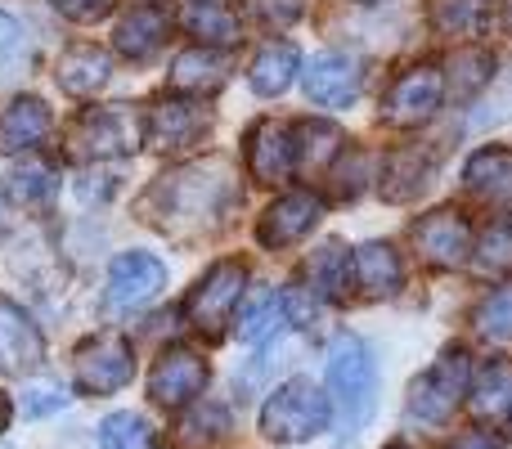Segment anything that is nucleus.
I'll use <instances>...</instances> for the list:
<instances>
[{
	"mask_svg": "<svg viewBox=\"0 0 512 449\" xmlns=\"http://www.w3.org/2000/svg\"><path fill=\"white\" fill-rule=\"evenodd\" d=\"M283 324V297L274 288H256L239 310V337L243 342H270Z\"/></svg>",
	"mask_w": 512,
	"mask_h": 449,
	"instance_id": "nucleus-31",
	"label": "nucleus"
},
{
	"mask_svg": "<svg viewBox=\"0 0 512 449\" xmlns=\"http://www.w3.org/2000/svg\"><path fill=\"white\" fill-rule=\"evenodd\" d=\"M306 283L319 301H346L355 283V256L346 252L342 238H328L324 247H315V256L306 261Z\"/></svg>",
	"mask_w": 512,
	"mask_h": 449,
	"instance_id": "nucleus-19",
	"label": "nucleus"
},
{
	"mask_svg": "<svg viewBox=\"0 0 512 449\" xmlns=\"http://www.w3.org/2000/svg\"><path fill=\"white\" fill-rule=\"evenodd\" d=\"M140 144H144V117L126 104L86 108V113L72 122V135H68V153L77 162L122 158V153H135Z\"/></svg>",
	"mask_w": 512,
	"mask_h": 449,
	"instance_id": "nucleus-4",
	"label": "nucleus"
},
{
	"mask_svg": "<svg viewBox=\"0 0 512 449\" xmlns=\"http://www.w3.org/2000/svg\"><path fill=\"white\" fill-rule=\"evenodd\" d=\"M185 27L189 36H198L203 45H216V50H230V45L243 41V23L225 0H185Z\"/></svg>",
	"mask_w": 512,
	"mask_h": 449,
	"instance_id": "nucleus-25",
	"label": "nucleus"
},
{
	"mask_svg": "<svg viewBox=\"0 0 512 449\" xmlns=\"http://www.w3.org/2000/svg\"><path fill=\"white\" fill-rule=\"evenodd\" d=\"M171 36V5L167 0H144V5H131L117 23V54L122 59H153V54L167 45Z\"/></svg>",
	"mask_w": 512,
	"mask_h": 449,
	"instance_id": "nucleus-17",
	"label": "nucleus"
},
{
	"mask_svg": "<svg viewBox=\"0 0 512 449\" xmlns=\"http://www.w3.org/2000/svg\"><path fill=\"white\" fill-rule=\"evenodd\" d=\"M297 68H301L297 45H292V41H270L261 54H256L248 81H252V90L261 99H274V95H283V90L297 81Z\"/></svg>",
	"mask_w": 512,
	"mask_h": 449,
	"instance_id": "nucleus-29",
	"label": "nucleus"
},
{
	"mask_svg": "<svg viewBox=\"0 0 512 449\" xmlns=\"http://www.w3.org/2000/svg\"><path fill=\"white\" fill-rule=\"evenodd\" d=\"M9 418H14V405H9V400L0 396V432H5V427H9Z\"/></svg>",
	"mask_w": 512,
	"mask_h": 449,
	"instance_id": "nucleus-43",
	"label": "nucleus"
},
{
	"mask_svg": "<svg viewBox=\"0 0 512 449\" xmlns=\"http://www.w3.org/2000/svg\"><path fill=\"white\" fill-rule=\"evenodd\" d=\"M45 364L41 324L18 301L0 297V378H23Z\"/></svg>",
	"mask_w": 512,
	"mask_h": 449,
	"instance_id": "nucleus-12",
	"label": "nucleus"
},
{
	"mask_svg": "<svg viewBox=\"0 0 512 449\" xmlns=\"http://www.w3.org/2000/svg\"><path fill=\"white\" fill-rule=\"evenodd\" d=\"M450 449H499V436L481 427V432H463V436H459V441H454Z\"/></svg>",
	"mask_w": 512,
	"mask_h": 449,
	"instance_id": "nucleus-42",
	"label": "nucleus"
},
{
	"mask_svg": "<svg viewBox=\"0 0 512 449\" xmlns=\"http://www.w3.org/2000/svg\"><path fill=\"white\" fill-rule=\"evenodd\" d=\"M18 45H23V27H18L9 14H0V68L18 54Z\"/></svg>",
	"mask_w": 512,
	"mask_h": 449,
	"instance_id": "nucleus-41",
	"label": "nucleus"
},
{
	"mask_svg": "<svg viewBox=\"0 0 512 449\" xmlns=\"http://www.w3.org/2000/svg\"><path fill=\"white\" fill-rule=\"evenodd\" d=\"M54 117L45 108V99L36 95H18L14 104L0 113V153H27L50 135Z\"/></svg>",
	"mask_w": 512,
	"mask_h": 449,
	"instance_id": "nucleus-21",
	"label": "nucleus"
},
{
	"mask_svg": "<svg viewBox=\"0 0 512 449\" xmlns=\"http://www.w3.org/2000/svg\"><path fill=\"white\" fill-rule=\"evenodd\" d=\"M468 387H472V360L463 346H450V351H441V360L409 387L405 409L414 423H450V418L459 414V405L468 400Z\"/></svg>",
	"mask_w": 512,
	"mask_h": 449,
	"instance_id": "nucleus-5",
	"label": "nucleus"
},
{
	"mask_svg": "<svg viewBox=\"0 0 512 449\" xmlns=\"http://www.w3.org/2000/svg\"><path fill=\"white\" fill-rule=\"evenodd\" d=\"M468 405H472V414H477L481 423L512 418V369L504 360H490L481 373H472Z\"/></svg>",
	"mask_w": 512,
	"mask_h": 449,
	"instance_id": "nucleus-26",
	"label": "nucleus"
},
{
	"mask_svg": "<svg viewBox=\"0 0 512 449\" xmlns=\"http://www.w3.org/2000/svg\"><path fill=\"white\" fill-rule=\"evenodd\" d=\"M243 283H248V265L230 261V256L216 261L212 270L194 283V292H189V301H185L189 324L207 337H221L225 324H230V315H234V306L243 301Z\"/></svg>",
	"mask_w": 512,
	"mask_h": 449,
	"instance_id": "nucleus-6",
	"label": "nucleus"
},
{
	"mask_svg": "<svg viewBox=\"0 0 512 449\" xmlns=\"http://www.w3.org/2000/svg\"><path fill=\"white\" fill-rule=\"evenodd\" d=\"M99 449H153V427L140 414H108L99 423Z\"/></svg>",
	"mask_w": 512,
	"mask_h": 449,
	"instance_id": "nucleus-33",
	"label": "nucleus"
},
{
	"mask_svg": "<svg viewBox=\"0 0 512 449\" xmlns=\"http://www.w3.org/2000/svg\"><path fill=\"white\" fill-rule=\"evenodd\" d=\"M207 131H212V108L198 99H162L144 117V140L158 153L194 149L198 140H207Z\"/></svg>",
	"mask_w": 512,
	"mask_h": 449,
	"instance_id": "nucleus-9",
	"label": "nucleus"
},
{
	"mask_svg": "<svg viewBox=\"0 0 512 449\" xmlns=\"http://www.w3.org/2000/svg\"><path fill=\"white\" fill-rule=\"evenodd\" d=\"M135 378V351L126 337L99 333L77 351V387L81 396H117Z\"/></svg>",
	"mask_w": 512,
	"mask_h": 449,
	"instance_id": "nucleus-7",
	"label": "nucleus"
},
{
	"mask_svg": "<svg viewBox=\"0 0 512 449\" xmlns=\"http://www.w3.org/2000/svg\"><path fill=\"white\" fill-rule=\"evenodd\" d=\"M454 68H463V81H454V95H459V99H472V95H477V90L490 81V72H495V54L481 50V45H468V50H459Z\"/></svg>",
	"mask_w": 512,
	"mask_h": 449,
	"instance_id": "nucleus-35",
	"label": "nucleus"
},
{
	"mask_svg": "<svg viewBox=\"0 0 512 449\" xmlns=\"http://www.w3.org/2000/svg\"><path fill=\"white\" fill-rule=\"evenodd\" d=\"M441 99H445V77H441V72L427 68V63H418V68H405L387 86V95H382V122L400 126V131H409V126H423L427 117L441 108Z\"/></svg>",
	"mask_w": 512,
	"mask_h": 449,
	"instance_id": "nucleus-8",
	"label": "nucleus"
},
{
	"mask_svg": "<svg viewBox=\"0 0 512 449\" xmlns=\"http://www.w3.org/2000/svg\"><path fill=\"white\" fill-rule=\"evenodd\" d=\"M463 189L495 216H512V144H486L463 167Z\"/></svg>",
	"mask_w": 512,
	"mask_h": 449,
	"instance_id": "nucleus-15",
	"label": "nucleus"
},
{
	"mask_svg": "<svg viewBox=\"0 0 512 449\" xmlns=\"http://www.w3.org/2000/svg\"><path fill=\"white\" fill-rule=\"evenodd\" d=\"M23 414H32V418H45V414H59L63 405H68V396H63V387L59 382H32V387L23 391Z\"/></svg>",
	"mask_w": 512,
	"mask_h": 449,
	"instance_id": "nucleus-38",
	"label": "nucleus"
},
{
	"mask_svg": "<svg viewBox=\"0 0 512 449\" xmlns=\"http://www.w3.org/2000/svg\"><path fill=\"white\" fill-rule=\"evenodd\" d=\"M225 432H230V409H221V405H198V400H194V414L180 423V445H189V449L212 445V441H221Z\"/></svg>",
	"mask_w": 512,
	"mask_h": 449,
	"instance_id": "nucleus-34",
	"label": "nucleus"
},
{
	"mask_svg": "<svg viewBox=\"0 0 512 449\" xmlns=\"http://www.w3.org/2000/svg\"><path fill=\"white\" fill-rule=\"evenodd\" d=\"M297 167V149H292V126L283 122H256L248 131V171L261 185H283Z\"/></svg>",
	"mask_w": 512,
	"mask_h": 449,
	"instance_id": "nucleus-18",
	"label": "nucleus"
},
{
	"mask_svg": "<svg viewBox=\"0 0 512 449\" xmlns=\"http://www.w3.org/2000/svg\"><path fill=\"white\" fill-rule=\"evenodd\" d=\"M405 283V265H400V252L391 243H364L355 247V288L369 301H387L400 292Z\"/></svg>",
	"mask_w": 512,
	"mask_h": 449,
	"instance_id": "nucleus-20",
	"label": "nucleus"
},
{
	"mask_svg": "<svg viewBox=\"0 0 512 449\" xmlns=\"http://www.w3.org/2000/svg\"><path fill=\"white\" fill-rule=\"evenodd\" d=\"M239 203V185L225 162H189L167 176H158L140 198V216L149 225L167 229L171 238H194L225 225L230 207Z\"/></svg>",
	"mask_w": 512,
	"mask_h": 449,
	"instance_id": "nucleus-1",
	"label": "nucleus"
},
{
	"mask_svg": "<svg viewBox=\"0 0 512 449\" xmlns=\"http://www.w3.org/2000/svg\"><path fill=\"white\" fill-rule=\"evenodd\" d=\"M5 194H9V203L23 207V212H41V207H50L54 194H59V171L41 158H27L9 171Z\"/></svg>",
	"mask_w": 512,
	"mask_h": 449,
	"instance_id": "nucleus-27",
	"label": "nucleus"
},
{
	"mask_svg": "<svg viewBox=\"0 0 512 449\" xmlns=\"http://www.w3.org/2000/svg\"><path fill=\"white\" fill-rule=\"evenodd\" d=\"M436 176V158L423 149H396L382 167V198L387 203H414L418 194H427Z\"/></svg>",
	"mask_w": 512,
	"mask_h": 449,
	"instance_id": "nucleus-23",
	"label": "nucleus"
},
{
	"mask_svg": "<svg viewBox=\"0 0 512 449\" xmlns=\"http://www.w3.org/2000/svg\"><path fill=\"white\" fill-rule=\"evenodd\" d=\"M54 77H59V86L68 90V95L86 99V95H95V90L108 86V77H113V59H108L99 45L77 41V45H68V50H63Z\"/></svg>",
	"mask_w": 512,
	"mask_h": 449,
	"instance_id": "nucleus-22",
	"label": "nucleus"
},
{
	"mask_svg": "<svg viewBox=\"0 0 512 449\" xmlns=\"http://www.w3.org/2000/svg\"><path fill=\"white\" fill-rule=\"evenodd\" d=\"M328 423H333V400L310 378H288L283 387L270 391V400L261 409V432L279 445L310 441V436L328 432Z\"/></svg>",
	"mask_w": 512,
	"mask_h": 449,
	"instance_id": "nucleus-3",
	"label": "nucleus"
},
{
	"mask_svg": "<svg viewBox=\"0 0 512 449\" xmlns=\"http://www.w3.org/2000/svg\"><path fill=\"white\" fill-rule=\"evenodd\" d=\"M328 400L342 423V432H360L378 409V360L369 342L355 333H342L328 351Z\"/></svg>",
	"mask_w": 512,
	"mask_h": 449,
	"instance_id": "nucleus-2",
	"label": "nucleus"
},
{
	"mask_svg": "<svg viewBox=\"0 0 512 449\" xmlns=\"http://www.w3.org/2000/svg\"><path fill=\"white\" fill-rule=\"evenodd\" d=\"M248 9H252L256 23L279 32V27H292L301 14H306V0H248Z\"/></svg>",
	"mask_w": 512,
	"mask_h": 449,
	"instance_id": "nucleus-37",
	"label": "nucleus"
},
{
	"mask_svg": "<svg viewBox=\"0 0 512 449\" xmlns=\"http://www.w3.org/2000/svg\"><path fill=\"white\" fill-rule=\"evenodd\" d=\"M387 449H409V445H387Z\"/></svg>",
	"mask_w": 512,
	"mask_h": 449,
	"instance_id": "nucleus-46",
	"label": "nucleus"
},
{
	"mask_svg": "<svg viewBox=\"0 0 512 449\" xmlns=\"http://www.w3.org/2000/svg\"><path fill=\"white\" fill-rule=\"evenodd\" d=\"M292 149H297V171L319 176L333 158H342V131H337L333 122L306 117V122L292 126Z\"/></svg>",
	"mask_w": 512,
	"mask_h": 449,
	"instance_id": "nucleus-28",
	"label": "nucleus"
},
{
	"mask_svg": "<svg viewBox=\"0 0 512 449\" xmlns=\"http://www.w3.org/2000/svg\"><path fill=\"white\" fill-rule=\"evenodd\" d=\"M319 216H324V203H319L315 194H306V189H297V194H283L279 203L265 207L261 225H256V238H261V247L279 252V247L301 243V238L319 225Z\"/></svg>",
	"mask_w": 512,
	"mask_h": 449,
	"instance_id": "nucleus-16",
	"label": "nucleus"
},
{
	"mask_svg": "<svg viewBox=\"0 0 512 449\" xmlns=\"http://www.w3.org/2000/svg\"><path fill=\"white\" fill-rule=\"evenodd\" d=\"M167 283V265L158 261L153 252H122L108 270V288H104V310L117 315V310H140L149 306L153 297L162 292Z\"/></svg>",
	"mask_w": 512,
	"mask_h": 449,
	"instance_id": "nucleus-10",
	"label": "nucleus"
},
{
	"mask_svg": "<svg viewBox=\"0 0 512 449\" xmlns=\"http://www.w3.org/2000/svg\"><path fill=\"white\" fill-rule=\"evenodd\" d=\"M477 333L490 337V342H508L512 337V297L504 292V297L486 301V306L477 310Z\"/></svg>",
	"mask_w": 512,
	"mask_h": 449,
	"instance_id": "nucleus-36",
	"label": "nucleus"
},
{
	"mask_svg": "<svg viewBox=\"0 0 512 449\" xmlns=\"http://www.w3.org/2000/svg\"><path fill=\"white\" fill-rule=\"evenodd\" d=\"M364 167H369V153L355 149V153H351V171H337V176H351V180H342V185L333 189L337 203H351V198H360V189H364Z\"/></svg>",
	"mask_w": 512,
	"mask_h": 449,
	"instance_id": "nucleus-40",
	"label": "nucleus"
},
{
	"mask_svg": "<svg viewBox=\"0 0 512 449\" xmlns=\"http://www.w3.org/2000/svg\"><path fill=\"white\" fill-rule=\"evenodd\" d=\"M486 18V0H436L432 5V23L445 36H477L486 27Z\"/></svg>",
	"mask_w": 512,
	"mask_h": 449,
	"instance_id": "nucleus-32",
	"label": "nucleus"
},
{
	"mask_svg": "<svg viewBox=\"0 0 512 449\" xmlns=\"http://www.w3.org/2000/svg\"><path fill=\"white\" fill-rule=\"evenodd\" d=\"M472 270L486 283H512V216H499L472 247Z\"/></svg>",
	"mask_w": 512,
	"mask_h": 449,
	"instance_id": "nucleus-30",
	"label": "nucleus"
},
{
	"mask_svg": "<svg viewBox=\"0 0 512 449\" xmlns=\"http://www.w3.org/2000/svg\"><path fill=\"white\" fill-rule=\"evenodd\" d=\"M360 59L355 54H342V50H328V54H315L301 72V86H306L310 104L319 108H351L360 99Z\"/></svg>",
	"mask_w": 512,
	"mask_h": 449,
	"instance_id": "nucleus-13",
	"label": "nucleus"
},
{
	"mask_svg": "<svg viewBox=\"0 0 512 449\" xmlns=\"http://www.w3.org/2000/svg\"><path fill=\"white\" fill-rule=\"evenodd\" d=\"M508 32H512V5H508Z\"/></svg>",
	"mask_w": 512,
	"mask_h": 449,
	"instance_id": "nucleus-45",
	"label": "nucleus"
},
{
	"mask_svg": "<svg viewBox=\"0 0 512 449\" xmlns=\"http://www.w3.org/2000/svg\"><path fill=\"white\" fill-rule=\"evenodd\" d=\"M54 9H59L68 23H77V27H90V23H99V18H108L117 9V0H50Z\"/></svg>",
	"mask_w": 512,
	"mask_h": 449,
	"instance_id": "nucleus-39",
	"label": "nucleus"
},
{
	"mask_svg": "<svg viewBox=\"0 0 512 449\" xmlns=\"http://www.w3.org/2000/svg\"><path fill=\"white\" fill-rule=\"evenodd\" d=\"M9 234V216H5V207H0V238Z\"/></svg>",
	"mask_w": 512,
	"mask_h": 449,
	"instance_id": "nucleus-44",
	"label": "nucleus"
},
{
	"mask_svg": "<svg viewBox=\"0 0 512 449\" xmlns=\"http://www.w3.org/2000/svg\"><path fill=\"white\" fill-rule=\"evenodd\" d=\"M207 378H212V369H207L203 355L189 351V346H171L149 373V396L162 409H185L203 396Z\"/></svg>",
	"mask_w": 512,
	"mask_h": 449,
	"instance_id": "nucleus-11",
	"label": "nucleus"
},
{
	"mask_svg": "<svg viewBox=\"0 0 512 449\" xmlns=\"http://www.w3.org/2000/svg\"><path fill=\"white\" fill-rule=\"evenodd\" d=\"M230 81V59H225L216 45H198V50H185L171 68V86L185 90V95H212Z\"/></svg>",
	"mask_w": 512,
	"mask_h": 449,
	"instance_id": "nucleus-24",
	"label": "nucleus"
},
{
	"mask_svg": "<svg viewBox=\"0 0 512 449\" xmlns=\"http://www.w3.org/2000/svg\"><path fill=\"white\" fill-rule=\"evenodd\" d=\"M414 247L427 265H436V270H459V265L472 256V225L463 221V212L441 207V212L423 216V221L414 225Z\"/></svg>",
	"mask_w": 512,
	"mask_h": 449,
	"instance_id": "nucleus-14",
	"label": "nucleus"
}]
</instances>
